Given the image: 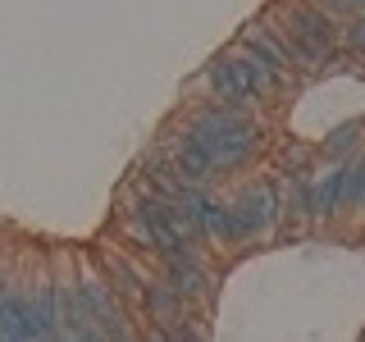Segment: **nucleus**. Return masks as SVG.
<instances>
[{"instance_id": "1", "label": "nucleus", "mask_w": 365, "mask_h": 342, "mask_svg": "<svg viewBox=\"0 0 365 342\" xmlns=\"http://www.w3.org/2000/svg\"><path fill=\"white\" fill-rule=\"evenodd\" d=\"M178 123L187 133H197V142L205 146L220 182L237 178L242 169H251L269 151V123L260 119V114H242L233 105H220V100H205V96L192 100Z\"/></svg>"}, {"instance_id": "2", "label": "nucleus", "mask_w": 365, "mask_h": 342, "mask_svg": "<svg viewBox=\"0 0 365 342\" xmlns=\"http://www.w3.org/2000/svg\"><path fill=\"white\" fill-rule=\"evenodd\" d=\"M265 14H269L274 28L283 32V41H288L297 78L338 68V60H342V51H338L342 23L334 19V9H329V5H269Z\"/></svg>"}, {"instance_id": "15", "label": "nucleus", "mask_w": 365, "mask_h": 342, "mask_svg": "<svg viewBox=\"0 0 365 342\" xmlns=\"http://www.w3.org/2000/svg\"><path fill=\"white\" fill-rule=\"evenodd\" d=\"M347 214H365V142L351 155V187H347Z\"/></svg>"}, {"instance_id": "11", "label": "nucleus", "mask_w": 365, "mask_h": 342, "mask_svg": "<svg viewBox=\"0 0 365 342\" xmlns=\"http://www.w3.org/2000/svg\"><path fill=\"white\" fill-rule=\"evenodd\" d=\"M73 292H78V306H83V311H87V319H91V328H96L101 319H110V315H114V311L123 306L119 296L110 292V283L101 279L96 269L78 274V279H73Z\"/></svg>"}, {"instance_id": "13", "label": "nucleus", "mask_w": 365, "mask_h": 342, "mask_svg": "<svg viewBox=\"0 0 365 342\" xmlns=\"http://www.w3.org/2000/svg\"><path fill=\"white\" fill-rule=\"evenodd\" d=\"M137 306H146V319H151V324H178V319L187 315V306H182L160 279H151L142 288V301H137Z\"/></svg>"}, {"instance_id": "17", "label": "nucleus", "mask_w": 365, "mask_h": 342, "mask_svg": "<svg viewBox=\"0 0 365 342\" xmlns=\"http://www.w3.org/2000/svg\"><path fill=\"white\" fill-rule=\"evenodd\" d=\"M55 342H73V338H55Z\"/></svg>"}, {"instance_id": "10", "label": "nucleus", "mask_w": 365, "mask_h": 342, "mask_svg": "<svg viewBox=\"0 0 365 342\" xmlns=\"http://www.w3.org/2000/svg\"><path fill=\"white\" fill-rule=\"evenodd\" d=\"M28 306H32V319H37V338L41 342L64 338V328H60V279H55V274H41L37 279V288L28 292Z\"/></svg>"}, {"instance_id": "4", "label": "nucleus", "mask_w": 365, "mask_h": 342, "mask_svg": "<svg viewBox=\"0 0 365 342\" xmlns=\"http://www.w3.org/2000/svg\"><path fill=\"white\" fill-rule=\"evenodd\" d=\"M201 87H205V100H220V105H233V110H242V114H260V110L269 105V100L260 96V87L251 83V73L242 68V60H237L233 46L205 60Z\"/></svg>"}, {"instance_id": "12", "label": "nucleus", "mask_w": 365, "mask_h": 342, "mask_svg": "<svg viewBox=\"0 0 365 342\" xmlns=\"http://www.w3.org/2000/svg\"><path fill=\"white\" fill-rule=\"evenodd\" d=\"M361 142H365V119L356 114V119H342V123H334V128L319 137L315 155H319V165H338V160H351V155H356Z\"/></svg>"}, {"instance_id": "7", "label": "nucleus", "mask_w": 365, "mask_h": 342, "mask_svg": "<svg viewBox=\"0 0 365 342\" xmlns=\"http://www.w3.org/2000/svg\"><path fill=\"white\" fill-rule=\"evenodd\" d=\"M347 187H351V160L319 165L311 182V219L315 224H338L347 214Z\"/></svg>"}, {"instance_id": "6", "label": "nucleus", "mask_w": 365, "mask_h": 342, "mask_svg": "<svg viewBox=\"0 0 365 342\" xmlns=\"http://www.w3.org/2000/svg\"><path fill=\"white\" fill-rule=\"evenodd\" d=\"M160 283L178 296L187 311H201L215 296V269L205 265V256H178V260H160Z\"/></svg>"}, {"instance_id": "9", "label": "nucleus", "mask_w": 365, "mask_h": 342, "mask_svg": "<svg viewBox=\"0 0 365 342\" xmlns=\"http://www.w3.org/2000/svg\"><path fill=\"white\" fill-rule=\"evenodd\" d=\"M0 342H41L37 338V319H32L28 292L5 288L0 292Z\"/></svg>"}, {"instance_id": "5", "label": "nucleus", "mask_w": 365, "mask_h": 342, "mask_svg": "<svg viewBox=\"0 0 365 342\" xmlns=\"http://www.w3.org/2000/svg\"><path fill=\"white\" fill-rule=\"evenodd\" d=\"M155 146L165 151V160L174 165V174L187 182V187H215V182H220L210 155H205V146L197 142V133H187L182 123H169V128L160 133Z\"/></svg>"}, {"instance_id": "16", "label": "nucleus", "mask_w": 365, "mask_h": 342, "mask_svg": "<svg viewBox=\"0 0 365 342\" xmlns=\"http://www.w3.org/2000/svg\"><path fill=\"white\" fill-rule=\"evenodd\" d=\"M73 342H106V333H101V328H83Z\"/></svg>"}, {"instance_id": "18", "label": "nucleus", "mask_w": 365, "mask_h": 342, "mask_svg": "<svg viewBox=\"0 0 365 342\" xmlns=\"http://www.w3.org/2000/svg\"><path fill=\"white\" fill-rule=\"evenodd\" d=\"M137 342H146V338H137Z\"/></svg>"}, {"instance_id": "3", "label": "nucleus", "mask_w": 365, "mask_h": 342, "mask_svg": "<svg viewBox=\"0 0 365 342\" xmlns=\"http://www.w3.org/2000/svg\"><path fill=\"white\" fill-rule=\"evenodd\" d=\"M228 210H233L237 242L242 247L269 242V237L283 228V219H288V192H283L279 174H251V178H242L233 187Z\"/></svg>"}, {"instance_id": "14", "label": "nucleus", "mask_w": 365, "mask_h": 342, "mask_svg": "<svg viewBox=\"0 0 365 342\" xmlns=\"http://www.w3.org/2000/svg\"><path fill=\"white\" fill-rule=\"evenodd\" d=\"M338 51H342V55H351V60H365V5H356L347 19H342Z\"/></svg>"}, {"instance_id": "8", "label": "nucleus", "mask_w": 365, "mask_h": 342, "mask_svg": "<svg viewBox=\"0 0 365 342\" xmlns=\"http://www.w3.org/2000/svg\"><path fill=\"white\" fill-rule=\"evenodd\" d=\"M101 279L110 283V292L119 296V301H142V288L151 283V274H146V265L133 256V251L106 247L101 251Z\"/></svg>"}]
</instances>
